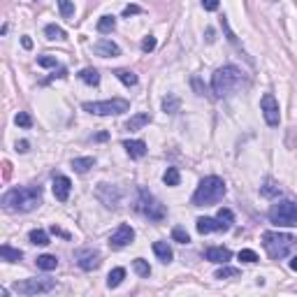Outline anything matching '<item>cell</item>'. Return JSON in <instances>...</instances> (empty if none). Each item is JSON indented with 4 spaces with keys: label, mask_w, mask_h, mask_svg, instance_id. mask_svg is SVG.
I'll return each mask as SVG.
<instances>
[{
    "label": "cell",
    "mask_w": 297,
    "mask_h": 297,
    "mask_svg": "<svg viewBox=\"0 0 297 297\" xmlns=\"http://www.w3.org/2000/svg\"><path fill=\"white\" fill-rule=\"evenodd\" d=\"M2 207L12 214H28L42 204V186H19L2 195Z\"/></svg>",
    "instance_id": "obj_1"
},
{
    "label": "cell",
    "mask_w": 297,
    "mask_h": 297,
    "mask_svg": "<svg viewBox=\"0 0 297 297\" xmlns=\"http://www.w3.org/2000/svg\"><path fill=\"white\" fill-rule=\"evenodd\" d=\"M242 81L244 72L237 65H223L211 77V91L216 98H228L230 93H235L237 88L242 86Z\"/></svg>",
    "instance_id": "obj_2"
},
{
    "label": "cell",
    "mask_w": 297,
    "mask_h": 297,
    "mask_svg": "<svg viewBox=\"0 0 297 297\" xmlns=\"http://www.w3.org/2000/svg\"><path fill=\"white\" fill-rule=\"evenodd\" d=\"M225 193H228V188H225V181L221 176H204L202 181L197 183L195 193H193V204L195 207H209V204L221 202Z\"/></svg>",
    "instance_id": "obj_3"
},
{
    "label": "cell",
    "mask_w": 297,
    "mask_h": 297,
    "mask_svg": "<svg viewBox=\"0 0 297 297\" xmlns=\"http://www.w3.org/2000/svg\"><path fill=\"white\" fill-rule=\"evenodd\" d=\"M295 237L288 232H265L263 235V246L272 260H284L293 249H295Z\"/></svg>",
    "instance_id": "obj_4"
},
{
    "label": "cell",
    "mask_w": 297,
    "mask_h": 297,
    "mask_svg": "<svg viewBox=\"0 0 297 297\" xmlns=\"http://www.w3.org/2000/svg\"><path fill=\"white\" fill-rule=\"evenodd\" d=\"M135 209L142 214V216H147L148 221L153 223H160L162 218L167 216V211H165V207H162L158 200H155L151 193H148L147 188H140L137 190V200H135Z\"/></svg>",
    "instance_id": "obj_5"
},
{
    "label": "cell",
    "mask_w": 297,
    "mask_h": 297,
    "mask_svg": "<svg viewBox=\"0 0 297 297\" xmlns=\"http://www.w3.org/2000/svg\"><path fill=\"white\" fill-rule=\"evenodd\" d=\"M267 216L277 228H293V225H297V202L295 200H281V202L272 204Z\"/></svg>",
    "instance_id": "obj_6"
},
{
    "label": "cell",
    "mask_w": 297,
    "mask_h": 297,
    "mask_svg": "<svg viewBox=\"0 0 297 297\" xmlns=\"http://www.w3.org/2000/svg\"><path fill=\"white\" fill-rule=\"evenodd\" d=\"M84 112L95 116H119L130 112V102L123 98H112V100H102V102H84L81 105Z\"/></svg>",
    "instance_id": "obj_7"
},
{
    "label": "cell",
    "mask_w": 297,
    "mask_h": 297,
    "mask_svg": "<svg viewBox=\"0 0 297 297\" xmlns=\"http://www.w3.org/2000/svg\"><path fill=\"white\" fill-rule=\"evenodd\" d=\"M56 288L54 279H23V281H16L12 286L14 293L19 295H47Z\"/></svg>",
    "instance_id": "obj_8"
},
{
    "label": "cell",
    "mask_w": 297,
    "mask_h": 297,
    "mask_svg": "<svg viewBox=\"0 0 297 297\" xmlns=\"http://www.w3.org/2000/svg\"><path fill=\"white\" fill-rule=\"evenodd\" d=\"M95 197H98L107 209H116V207L121 204V188H119V186H112V183H98Z\"/></svg>",
    "instance_id": "obj_9"
},
{
    "label": "cell",
    "mask_w": 297,
    "mask_h": 297,
    "mask_svg": "<svg viewBox=\"0 0 297 297\" xmlns=\"http://www.w3.org/2000/svg\"><path fill=\"white\" fill-rule=\"evenodd\" d=\"M260 109H263V116H265V123L270 128H277L279 121H281V109H279V102L272 93H265L263 100H260Z\"/></svg>",
    "instance_id": "obj_10"
},
{
    "label": "cell",
    "mask_w": 297,
    "mask_h": 297,
    "mask_svg": "<svg viewBox=\"0 0 297 297\" xmlns=\"http://www.w3.org/2000/svg\"><path fill=\"white\" fill-rule=\"evenodd\" d=\"M74 260H77V265H79L84 272H93L102 265L100 251H95V249H79L74 253Z\"/></svg>",
    "instance_id": "obj_11"
},
{
    "label": "cell",
    "mask_w": 297,
    "mask_h": 297,
    "mask_svg": "<svg viewBox=\"0 0 297 297\" xmlns=\"http://www.w3.org/2000/svg\"><path fill=\"white\" fill-rule=\"evenodd\" d=\"M133 239H135V230L123 223V225H119V228L112 232V237H109V246H112V249H126V246L133 244Z\"/></svg>",
    "instance_id": "obj_12"
},
{
    "label": "cell",
    "mask_w": 297,
    "mask_h": 297,
    "mask_svg": "<svg viewBox=\"0 0 297 297\" xmlns=\"http://www.w3.org/2000/svg\"><path fill=\"white\" fill-rule=\"evenodd\" d=\"M93 51L98 56H102V58H114V56H121V47L116 44V42H112L109 37H102V40H98L93 44Z\"/></svg>",
    "instance_id": "obj_13"
},
{
    "label": "cell",
    "mask_w": 297,
    "mask_h": 297,
    "mask_svg": "<svg viewBox=\"0 0 297 297\" xmlns=\"http://www.w3.org/2000/svg\"><path fill=\"white\" fill-rule=\"evenodd\" d=\"M70 190H72V181H70L65 174H56L54 176V197L58 202H65L70 197Z\"/></svg>",
    "instance_id": "obj_14"
},
{
    "label": "cell",
    "mask_w": 297,
    "mask_h": 297,
    "mask_svg": "<svg viewBox=\"0 0 297 297\" xmlns=\"http://www.w3.org/2000/svg\"><path fill=\"white\" fill-rule=\"evenodd\" d=\"M204 258L209 263H216V265H228L230 258H232V251L225 249V246H211V249L204 251Z\"/></svg>",
    "instance_id": "obj_15"
},
{
    "label": "cell",
    "mask_w": 297,
    "mask_h": 297,
    "mask_svg": "<svg viewBox=\"0 0 297 297\" xmlns=\"http://www.w3.org/2000/svg\"><path fill=\"white\" fill-rule=\"evenodd\" d=\"M123 148H126L128 155L130 158H135V160H140V158L147 155V142H142V140H126V142H123Z\"/></svg>",
    "instance_id": "obj_16"
},
{
    "label": "cell",
    "mask_w": 297,
    "mask_h": 297,
    "mask_svg": "<svg viewBox=\"0 0 297 297\" xmlns=\"http://www.w3.org/2000/svg\"><path fill=\"white\" fill-rule=\"evenodd\" d=\"M195 228H197V232H200V235H209V232H223L218 218H209V216L197 218Z\"/></svg>",
    "instance_id": "obj_17"
},
{
    "label": "cell",
    "mask_w": 297,
    "mask_h": 297,
    "mask_svg": "<svg viewBox=\"0 0 297 297\" xmlns=\"http://www.w3.org/2000/svg\"><path fill=\"white\" fill-rule=\"evenodd\" d=\"M153 253H155V258H158L160 263H165V265H169L172 263V258H174V253H172V249H169L167 242H155L153 244Z\"/></svg>",
    "instance_id": "obj_18"
},
{
    "label": "cell",
    "mask_w": 297,
    "mask_h": 297,
    "mask_svg": "<svg viewBox=\"0 0 297 297\" xmlns=\"http://www.w3.org/2000/svg\"><path fill=\"white\" fill-rule=\"evenodd\" d=\"M147 123H151V116L147 114V112H142V114H135L130 116L128 121H126V130H130V133H135V130H142Z\"/></svg>",
    "instance_id": "obj_19"
},
{
    "label": "cell",
    "mask_w": 297,
    "mask_h": 297,
    "mask_svg": "<svg viewBox=\"0 0 297 297\" xmlns=\"http://www.w3.org/2000/svg\"><path fill=\"white\" fill-rule=\"evenodd\" d=\"M91 167H95V158L93 155H84V158H72V169L79 174H86Z\"/></svg>",
    "instance_id": "obj_20"
},
{
    "label": "cell",
    "mask_w": 297,
    "mask_h": 297,
    "mask_svg": "<svg viewBox=\"0 0 297 297\" xmlns=\"http://www.w3.org/2000/svg\"><path fill=\"white\" fill-rule=\"evenodd\" d=\"M0 258H2L5 263H19L21 258H23V253H21L19 249H12L9 244H2V246H0Z\"/></svg>",
    "instance_id": "obj_21"
},
{
    "label": "cell",
    "mask_w": 297,
    "mask_h": 297,
    "mask_svg": "<svg viewBox=\"0 0 297 297\" xmlns=\"http://www.w3.org/2000/svg\"><path fill=\"white\" fill-rule=\"evenodd\" d=\"M260 193H263L265 197H279V195H281V186H279V183L274 181L272 176H267V179H265V183L260 186Z\"/></svg>",
    "instance_id": "obj_22"
},
{
    "label": "cell",
    "mask_w": 297,
    "mask_h": 297,
    "mask_svg": "<svg viewBox=\"0 0 297 297\" xmlns=\"http://www.w3.org/2000/svg\"><path fill=\"white\" fill-rule=\"evenodd\" d=\"M79 79L84 81V84H88V86H98V84H100V72L95 68H84L79 72Z\"/></svg>",
    "instance_id": "obj_23"
},
{
    "label": "cell",
    "mask_w": 297,
    "mask_h": 297,
    "mask_svg": "<svg viewBox=\"0 0 297 297\" xmlns=\"http://www.w3.org/2000/svg\"><path fill=\"white\" fill-rule=\"evenodd\" d=\"M116 79H119V81H121V84H123V86H137V81H140V79H137V74L135 72H133V70H116Z\"/></svg>",
    "instance_id": "obj_24"
},
{
    "label": "cell",
    "mask_w": 297,
    "mask_h": 297,
    "mask_svg": "<svg viewBox=\"0 0 297 297\" xmlns=\"http://www.w3.org/2000/svg\"><path fill=\"white\" fill-rule=\"evenodd\" d=\"M179 107H181V100H179V98H176V95H165V98H162V112H165V114H176V112H179Z\"/></svg>",
    "instance_id": "obj_25"
},
{
    "label": "cell",
    "mask_w": 297,
    "mask_h": 297,
    "mask_svg": "<svg viewBox=\"0 0 297 297\" xmlns=\"http://www.w3.org/2000/svg\"><path fill=\"white\" fill-rule=\"evenodd\" d=\"M35 263H37V267H40L42 272H51V270H56V267H58V258L44 253V256H40Z\"/></svg>",
    "instance_id": "obj_26"
},
{
    "label": "cell",
    "mask_w": 297,
    "mask_h": 297,
    "mask_svg": "<svg viewBox=\"0 0 297 297\" xmlns=\"http://www.w3.org/2000/svg\"><path fill=\"white\" fill-rule=\"evenodd\" d=\"M114 28H116V16H112V14L100 16V21H98V33L107 35V33H112Z\"/></svg>",
    "instance_id": "obj_27"
},
{
    "label": "cell",
    "mask_w": 297,
    "mask_h": 297,
    "mask_svg": "<svg viewBox=\"0 0 297 297\" xmlns=\"http://www.w3.org/2000/svg\"><path fill=\"white\" fill-rule=\"evenodd\" d=\"M218 223H221V230L223 232H228L230 228H232V223H235V214H232V209H221L216 214Z\"/></svg>",
    "instance_id": "obj_28"
},
{
    "label": "cell",
    "mask_w": 297,
    "mask_h": 297,
    "mask_svg": "<svg viewBox=\"0 0 297 297\" xmlns=\"http://www.w3.org/2000/svg\"><path fill=\"white\" fill-rule=\"evenodd\" d=\"M123 279H126V270H123V267L112 270L107 277V288H119V286L123 284Z\"/></svg>",
    "instance_id": "obj_29"
},
{
    "label": "cell",
    "mask_w": 297,
    "mask_h": 297,
    "mask_svg": "<svg viewBox=\"0 0 297 297\" xmlns=\"http://www.w3.org/2000/svg\"><path fill=\"white\" fill-rule=\"evenodd\" d=\"M133 270L137 272V277H142V279L151 277V265H148L144 258H135V260H133Z\"/></svg>",
    "instance_id": "obj_30"
},
{
    "label": "cell",
    "mask_w": 297,
    "mask_h": 297,
    "mask_svg": "<svg viewBox=\"0 0 297 297\" xmlns=\"http://www.w3.org/2000/svg\"><path fill=\"white\" fill-rule=\"evenodd\" d=\"M162 181H165V186H179V181H181V174H179V169L176 167H167L165 169V174H162Z\"/></svg>",
    "instance_id": "obj_31"
},
{
    "label": "cell",
    "mask_w": 297,
    "mask_h": 297,
    "mask_svg": "<svg viewBox=\"0 0 297 297\" xmlns=\"http://www.w3.org/2000/svg\"><path fill=\"white\" fill-rule=\"evenodd\" d=\"M28 239H30V244H35V246H47L49 244V235L44 232V230H30V235H28Z\"/></svg>",
    "instance_id": "obj_32"
},
{
    "label": "cell",
    "mask_w": 297,
    "mask_h": 297,
    "mask_svg": "<svg viewBox=\"0 0 297 297\" xmlns=\"http://www.w3.org/2000/svg\"><path fill=\"white\" fill-rule=\"evenodd\" d=\"M44 35H47L49 40H65V37H68L65 30H63L61 26H56V23H49V26L44 28Z\"/></svg>",
    "instance_id": "obj_33"
},
{
    "label": "cell",
    "mask_w": 297,
    "mask_h": 297,
    "mask_svg": "<svg viewBox=\"0 0 297 297\" xmlns=\"http://www.w3.org/2000/svg\"><path fill=\"white\" fill-rule=\"evenodd\" d=\"M58 9H61L63 19H72L74 16V2L72 0H58Z\"/></svg>",
    "instance_id": "obj_34"
},
{
    "label": "cell",
    "mask_w": 297,
    "mask_h": 297,
    "mask_svg": "<svg viewBox=\"0 0 297 297\" xmlns=\"http://www.w3.org/2000/svg\"><path fill=\"white\" fill-rule=\"evenodd\" d=\"M214 277L216 279H235V277H239V270H237V267H230V265H223Z\"/></svg>",
    "instance_id": "obj_35"
},
{
    "label": "cell",
    "mask_w": 297,
    "mask_h": 297,
    "mask_svg": "<svg viewBox=\"0 0 297 297\" xmlns=\"http://www.w3.org/2000/svg\"><path fill=\"white\" fill-rule=\"evenodd\" d=\"M14 123H16L19 128H30V126H33V116L28 114V112H19V114L14 116Z\"/></svg>",
    "instance_id": "obj_36"
},
{
    "label": "cell",
    "mask_w": 297,
    "mask_h": 297,
    "mask_svg": "<svg viewBox=\"0 0 297 297\" xmlns=\"http://www.w3.org/2000/svg\"><path fill=\"white\" fill-rule=\"evenodd\" d=\"M172 239H174V242H179V244H188V242H190L188 232H186L181 225H176V228L172 230Z\"/></svg>",
    "instance_id": "obj_37"
},
{
    "label": "cell",
    "mask_w": 297,
    "mask_h": 297,
    "mask_svg": "<svg viewBox=\"0 0 297 297\" xmlns=\"http://www.w3.org/2000/svg\"><path fill=\"white\" fill-rule=\"evenodd\" d=\"M239 260H242V263L253 265V263H258V253L256 251H251V249H242L239 251Z\"/></svg>",
    "instance_id": "obj_38"
},
{
    "label": "cell",
    "mask_w": 297,
    "mask_h": 297,
    "mask_svg": "<svg viewBox=\"0 0 297 297\" xmlns=\"http://www.w3.org/2000/svg\"><path fill=\"white\" fill-rule=\"evenodd\" d=\"M37 65L40 68H56L58 61H56L54 56H37Z\"/></svg>",
    "instance_id": "obj_39"
},
{
    "label": "cell",
    "mask_w": 297,
    "mask_h": 297,
    "mask_svg": "<svg viewBox=\"0 0 297 297\" xmlns=\"http://www.w3.org/2000/svg\"><path fill=\"white\" fill-rule=\"evenodd\" d=\"M153 49H155V37L153 35H147V37L142 40V51H147L148 54V51H153Z\"/></svg>",
    "instance_id": "obj_40"
},
{
    "label": "cell",
    "mask_w": 297,
    "mask_h": 297,
    "mask_svg": "<svg viewBox=\"0 0 297 297\" xmlns=\"http://www.w3.org/2000/svg\"><path fill=\"white\" fill-rule=\"evenodd\" d=\"M218 5H221V0H202V7L207 12H216Z\"/></svg>",
    "instance_id": "obj_41"
},
{
    "label": "cell",
    "mask_w": 297,
    "mask_h": 297,
    "mask_svg": "<svg viewBox=\"0 0 297 297\" xmlns=\"http://www.w3.org/2000/svg\"><path fill=\"white\" fill-rule=\"evenodd\" d=\"M221 23H223V30H225V35H228V40L232 42V44H235V42H237V37H235V33L230 30V26H228V19H225V16H223V19H221Z\"/></svg>",
    "instance_id": "obj_42"
},
{
    "label": "cell",
    "mask_w": 297,
    "mask_h": 297,
    "mask_svg": "<svg viewBox=\"0 0 297 297\" xmlns=\"http://www.w3.org/2000/svg\"><path fill=\"white\" fill-rule=\"evenodd\" d=\"M142 12V7H137V5H128V7H123V16H135V14Z\"/></svg>",
    "instance_id": "obj_43"
},
{
    "label": "cell",
    "mask_w": 297,
    "mask_h": 297,
    "mask_svg": "<svg viewBox=\"0 0 297 297\" xmlns=\"http://www.w3.org/2000/svg\"><path fill=\"white\" fill-rule=\"evenodd\" d=\"M28 147H30V142H26V140H21V142H16V151H19V153H26Z\"/></svg>",
    "instance_id": "obj_44"
},
{
    "label": "cell",
    "mask_w": 297,
    "mask_h": 297,
    "mask_svg": "<svg viewBox=\"0 0 297 297\" xmlns=\"http://www.w3.org/2000/svg\"><path fill=\"white\" fill-rule=\"evenodd\" d=\"M51 232H54V235H61V237H65V239H70V235H68V232H65V230H61V228H58V225H51Z\"/></svg>",
    "instance_id": "obj_45"
},
{
    "label": "cell",
    "mask_w": 297,
    "mask_h": 297,
    "mask_svg": "<svg viewBox=\"0 0 297 297\" xmlns=\"http://www.w3.org/2000/svg\"><path fill=\"white\" fill-rule=\"evenodd\" d=\"M21 44H23V49H33V40H30L28 35H23V37H21Z\"/></svg>",
    "instance_id": "obj_46"
},
{
    "label": "cell",
    "mask_w": 297,
    "mask_h": 297,
    "mask_svg": "<svg viewBox=\"0 0 297 297\" xmlns=\"http://www.w3.org/2000/svg\"><path fill=\"white\" fill-rule=\"evenodd\" d=\"M291 270H295V272H297V256H293V260H291Z\"/></svg>",
    "instance_id": "obj_47"
},
{
    "label": "cell",
    "mask_w": 297,
    "mask_h": 297,
    "mask_svg": "<svg viewBox=\"0 0 297 297\" xmlns=\"http://www.w3.org/2000/svg\"><path fill=\"white\" fill-rule=\"evenodd\" d=\"M95 140H98V142H105V140H107V133H100V135L95 137Z\"/></svg>",
    "instance_id": "obj_48"
},
{
    "label": "cell",
    "mask_w": 297,
    "mask_h": 297,
    "mask_svg": "<svg viewBox=\"0 0 297 297\" xmlns=\"http://www.w3.org/2000/svg\"><path fill=\"white\" fill-rule=\"evenodd\" d=\"M272 2H274V0H272Z\"/></svg>",
    "instance_id": "obj_49"
}]
</instances>
